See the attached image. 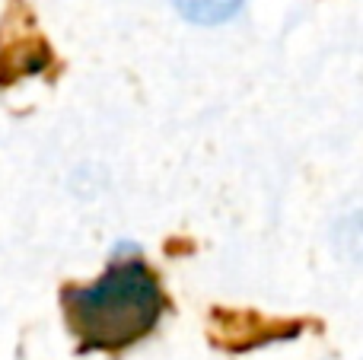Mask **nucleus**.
Here are the masks:
<instances>
[{"label": "nucleus", "instance_id": "1", "mask_svg": "<svg viewBox=\"0 0 363 360\" xmlns=\"http://www.w3.org/2000/svg\"><path fill=\"white\" fill-rule=\"evenodd\" d=\"M166 297L144 259H118L89 287L64 291L67 329L80 351H125L157 329Z\"/></svg>", "mask_w": 363, "mask_h": 360}, {"label": "nucleus", "instance_id": "2", "mask_svg": "<svg viewBox=\"0 0 363 360\" xmlns=\"http://www.w3.org/2000/svg\"><path fill=\"white\" fill-rule=\"evenodd\" d=\"M176 10L182 13L185 19L198 26H217L223 19H230L233 13L242 6V0H172Z\"/></svg>", "mask_w": 363, "mask_h": 360}]
</instances>
